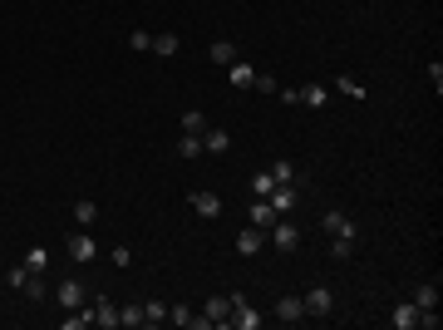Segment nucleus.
Wrapping results in <instances>:
<instances>
[{
  "mask_svg": "<svg viewBox=\"0 0 443 330\" xmlns=\"http://www.w3.org/2000/svg\"><path fill=\"white\" fill-rule=\"evenodd\" d=\"M266 202H271V207H276V217H286V212H291V207H296V202H301V183H276V188H271V197H266Z\"/></svg>",
  "mask_w": 443,
  "mask_h": 330,
  "instance_id": "nucleus-3",
  "label": "nucleus"
},
{
  "mask_svg": "<svg viewBox=\"0 0 443 330\" xmlns=\"http://www.w3.org/2000/svg\"><path fill=\"white\" fill-rule=\"evenodd\" d=\"M84 325H94V315H89L84 306H74V311L65 315V330H84Z\"/></svg>",
  "mask_w": 443,
  "mask_h": 330,
  "instance_id": "nucleus-28",
  "label": "nucleus"
},
{
  "mask_svg": "<svg viewBox=\"0 0 443 330\" xmlns=\"http://www.w3.org/2000/svg\"><path fill=\"white\" fill-rule=\"evenodd\" d=\"M320 227H325L330 237H355V222H350L345 212H325V217H320Z\"/></svg>",
  "mask_w": 443,
  "mask_h": 330,
  "instance_id": "nucleus-11",
  "label": "nucleus"
},
{
  "mask_svg": "<svg viewBox=\"0 0 443 330\" xmlns=\"http://www.w3.org/2000/svg\"><path fill=\"white\" fill-rule=\"evenodd\" d=\"M414 306H419V311H433V306H438V281H424V286L414 291Z\"/></svg>",
  "mask_w": 443,
  "mask_h": 330,
  "instance_id": "nucleus-21",
  "label": "nucleus"
},
{
  "mask_svg": "<svg viewBox=\"0 0 443 330\" xmlns=\"http://www.w3.org/2000/svg\"><path fill=\"white\" fill-rule=\"evenodd\" d=\"M227 79H232V89H251V84H256V65L232 60V65H227Z\"/></svg>",
  "mask_w": 443,
  "mask_h": 330,
  "instance_id": "nucleus-8",
  "label": "nucleus"
},
{
  "mask_svg": "<svg viewBox=\"0 0 443 330\" xmlns=\"http://www.w3.org/2000/svg\"><path fill=\"white\" fill-rule=\"evenodd\" d=\"M301 94V104H310V108H325L330 104V89L325 84H306V89H296Z\"/></svg>",
  "mask_w": 443,
  "mask_h": 330,
  "instance_id": "nucleus-18",
  "label": "nucleus"
},
{
  "mask_svg": "<svg viewBox=\"0 0 443 330\" xmlns=\"http://www.w3.org/2000/svg\"><path fill=\"white\" fill-rule=\"evenodd\" d=\"M428 79H433V94H438V89H443V65H438V60L428 65Z\"/></svg>",
  "mask_w": 443,
  "mask_h": 330,
  "instance_id": "nucleus-38",
  "label": "nucleus"
},
{
  "mask_svg": "<svg viewBox=\"0 0 443 330\" xmlns=\"http://www.w3.org/2000/svg\"><path fill=\"white\" fill-rule=\"evenodd\" d=\"M227 315H232V296H207V306H202L207 325H227Z\"/></svg>",
  "mask_w": 443,
  "mask_h": 330,
  "instance_id": "nucleus-6",
  "label": "nucleus"
},
{
  "mask_svg": "<svg viewBox=\"0 0 443 330\" xmlns=\"http://www.w3.org/2000/svg\"><path fill=\"white\" fill-rule=\"evenodd\" d=\"M207 129V119L197 114V108H187V114H183V133H202Z\"/></svg>",
  "mask_w": 443,
  "mask_h": 330,
  "instance_id": "nucleus-31",
  "label": "nucleus"
},
{
  "mask_svg": "<svg viewBox=\"0 0 443 330\" xmlns=\"http://www.w3.org/2000/svg\"><path fill=\"white\" fill-rule=\"evenodd\" d=\"M271 188H276L271 173H256V178H251V192H256V197H271Z\"/></svg>",
  "mask_w": 443,
  "mask_h": 330,
  "instance_id": "nucleus-32",
  "label": "nucleus"
},
{
  "mask_svg": "<svg viewBox=\"0 0 443 330\" xmlns=\"http://www.w3.org/2000/svg\"><path fill=\"white\" fill-rule=\"evenodd\" d=\"M128 44H133V49H153V35H148V30H133Z\"/></svg>",
  "mask_w": 443,
  "mask_h": 330,
  "instance_id": "nucleus-35",
  "label": "nucleus"
},
{
  "mask_svg": "<svg viewBox=\"0 0 443 330\" xmlns=\"http://www.w3.org/2000/svg\"><path fill=\"white\" fill-rule=\"evenodd\" d=\"M30 301H44V281H40V271H30V277H25V286H20Z\"/></svg>",
  "mask_w": 443,
  "mask_h": 330,
  "instance_id": "nucleus-29",
  "label": "nucleus"
},
{
  "mask_svg": "<svg viewBox=\"0 0 443 330\" xmlns=\"http://www.w3.org/2000/svg\"><path fill=\"white\" fill-rule=\"evenodd\" d=\"M25 277H30V266H25V261H20V266H10V271H6V281H10V286H15V291H20V286H25Z\"/></svg>",
  "mask_w": 443,
  "mask_h": 330,
  "instance_id": "nucleus-33",
  "label": "nucleus"
},
{
  "mask_svg": "<svg viewBox=\"0 0 443 330\" xmlns=\"http://www.w3.org/2000/svg\"><path fill=\"white\" fill-rule=\"evenodd\" d=\"M271 222H276V207H271L266 197H256V202H251V227H261V232H271Z\"/></svg>",
  "mask_w": 443,
  "mask_h": 330,
  "instance_id": "nucleus-17",
  "label": "nucleus"
},
{
  "mask_svg": "<svg viewBox=\"0 0 443 330\" xmlns=\"http://www.w3.org/2000/svg\"><path fill=\"white\" fill-rule=\"evenodd\" d=\"M227 148H232V133L227 129H212V124L202 129V153H227Z\"/></svg>",
  "mask_w": 443,
  "mask_h": 330,
  "instance_id": "nucleus-10",
  "label": "nucleus"
},
{
  "mask_svg": "<svg viewBox=\"0 0 443 330\" xmlns=\"http://www.w3.org/2000/svg\"><path fill=\"white\" fill-rule=\"evenodd\" d=\"M178 158H202V133H183L178 138Z\"/></svg>",
  "mask_w": 443,
  "mask_h": 330,
  "instance_id": "nucleus-23",
  "label": "nucleus"
},
{
  "mask_svg": "<svg viewBox=\"0 0 443 330\" xmlns=\"http://www.w3.org/2000/svg\"><path fill=\"white\" fill-rule=\"evenodd\" d=\"M276 320H281V325H296V320H306V306H301V296H281V301H276Z\"/></svg>",
  "mask_w": 443,
  "mask_h": 330,
  "instance_id": "nucleus-7",
  "label": "nucleus"
},
{
  "mask_svg": "<svg viewBox=\"0 0 443 330\" xmlns=\"http://www.w3.org/2000/svg\"><path fill=\"white\" fill-rule=\"evenodd\" d=\"M74 222L79 227H94L99 222V202L94 197H74Z\"/></svg>",
  "mask_w": 443,
  "mask_h": 330,
  "instance_id": "nucleus-16",
  "label": "nucleus"
},
{
  "mask_svg": "<svg viewBox=\"0 0 443 330\" xmlns=\"http://www.w3.org/2000/svg\"><path fill=\"white\" fill-rule=\"evenodd\" d=\"M419 330H438V306L433 311H419Z\"/></svg>",
  "mask_w": 443,
  "mask_h": 330,
  "instance_id": "nucleus-36",
  "label": "nucleus"
},
{
  "mask_svg": "<svg viewBox=\"0 0 443 330\" xmlns=\"http://www.w3.org/2000/svg\"><path fill=\"white\" fill-rule=\"evenodd\" d=\"M168 320V306L162 301H143V325H162Z\"/></svg>",
  "mask_w": 443,
  "mask_h": 330,
  "instance_id": "nucleus-24",
  "label": "nucleus"
},
{
  "mask_svg": "<svg viewBox=\"0 0 443 330\" xmlns=\"http://www.w3.org/2000/svg\"><path fill=\"white\" fill-rule=\"evenodd\" d=\"M271 178H276V183H301V178H296V163H291V158H276Z\"/></svg>",
  "mask_w": 443,
  "mask_h": 330,
  "instance_id": "nucleus-25",
  "label": "nucleus"
},
{
  "mask_svg": "<svg viewBox=\"0 0 443 330\" xmlns=\"http://www.w3.org/2000/svg\"><path fill=\"white\" fill-rule=\"evenodd\" d=\"M266 247V232L261 227H246V232H237V256H256Z\"/></svg>",
  "mask_w": 443,
  "mask_h": 330,
  "instance_id": "nucleus-9",
  "label": "nucleus"
},
{
  "mask_svg": "<svg viewBox=\"0 0 443 330\" xmlns=\"http://www.w3.org/2000/svg\"><path fill=\"white\" fill-rule=\"evenodd\" d=\"M54 301H60L65 311H74V306H84V301H89V291L69 277V281H60V286H54Z\"/></svg>",
  "mask_w": 443,
  "mask_h": 330,
  "instance_id": "nucleus-5",
  "label": "nucleus"
},
{
  "mask_svg": "<svg viewBox=\"0 0 443 330\" xmlns=\"http://www.w3.org/2000/svg\"><path fill=\"white\" fill-rule=\"evenodd\" d=\"M178 49H183L178 35H153V54H158V60H168V54H178Z\"/></svg>",
  "mask_w": 443,
  "mask_h": 330,
  "instance_id": "nucleus-20",
  "label": "nucleus"
},
{
  "mask_svg": "<svg viewBox=\"0 0 443 330\" xmlns=\"http://www.w3.org/2000/svg\"><path fill=\"white\" fill-rule=\"evenodd\" d=\"M25 266H30V271H44V266H49V251H44V247H30V251H25Z\"/></svg>",
  "mask_w": 443,
  "mask_h": 330,
  "instance_id": "nucleus-30",
  "label": "nucleus"
},
{
  "mask_svg": "<svg viewBox=\"0 0 443 330\" xmlns=\"http://www.w3.org/2000/svg\"><path fill=\"white\" fill-rule=\"evenodd\" d=\"M301 306H306V315H330V311H335V291H330V286H310L306 296H301Z\"/></svg>",
  "mask_w": 443,
  "mask_h": 330,
  "instance_id": "nucleus-2",
  "label": "nucleus"
},
{
  "mask_svg": "<svg viewBox=\"0 0 443 330\" xmlns=\"http://www.w3.org/2000/svg\"><path fill=\"white\" fill-rule=\"evenodd\" d=\"M207 54H212L217 65H232V60H237V44H232V40H212V44H207Z\"/></svg>",
  "mask_w": 443,
  "mask_h": 330,
  "instance_id": "nucleus-19",
  "label": "nucleus"
},
{
  "mask_svg": "<svg viewBox=\"0 0 443 330\" xmlns=\"http://www.w3.org/2000/svg\"><path fill=\"white\" fill-rule=\"evenodd\" d=\"M168 320H173V325H183V330H197V325H207V320H202L192 306H168Z\"/></svg>",
  "mask_w": 443,
  "mask_h": 330,
  "instance_id": "nucleus-15",
  "label": "nucleus"
},
{
  "mask_svg": "<svg viewBox=\"0 0 443 330\" xmlns=\"http://www.w3.org/2000/svg\"><path fill=\"white\" fill-rule=\"evenodd\" d=\"M119 325L138 330V325H143V306H119Z\"/></svg>",
  "mask_w": 443,
  "mask_h": 330,
  "instance_id": "nucleus-27",
  "label": "nucleus"
},
{
  "mask_svg": "<svg viewBox=\"0 0 443 330\" xmlns=\"http://www.w3.org/2000/svg\"><path fill=\"white\" fill-rule=\"evenodd\" d=\"M266 242H271L276 251H296V247H301V227H296V222H286V217H276L271 232H266Z\"/></svg>",
  "mask_w": 443,
  "mask_h": 330,
  "instance_id": "nucleus-1",
  "label": "nucleus"
},
{
  "mask_svg": "<svg viewBox=\"0 0 443 330\" xmlns=\"http://www.w3.org/2000/svg\"><path fill=\"white\" fill-rule=\"evenodd\" d=\"M108 256H114V266H119V271H124V266H133V251H128V247H114Z\"/></svg>",
  "mask_w": 443,
  "mask_h": 330,
  "instance_id": "nucleus-34",
  "label": "nucleus"
},
{
  "mask_svg": "<svg viewBox=\"0 0 443 330\" xmlns=\"http://www.w3.org/2000/svg\"><path fill=\"white\" fill-rule=\"evenodd\" d=\"M65 251H69L74 261H94V256H99V242L79 227V232H69V237H65Z\"/></svg>",
  "mask_w": 443,
  "mask_h": 330,
  "instance_id": "nucleus-4",
  "label": "nucleus"
},
{
  "mask_svg": "<svg viewBox=\"0 0 443 330\" xmlns=\"http://www.w3.org/2000/svg\"><path fill=\"white\" fill-rule=\"evenodd\" d=\"M390 325H394V330H414V325H419V306H414V301H399L394 315H390Z\"/></svg>",
  "mask_w": 443,
  "mask_h": 330,
  "instance_id": "nucleus-13",
  "label": "nucleus"
},
{
  "mask_svg": "<svg viewBox=\"0 0 443 330\" xmlns=\"http://www.w3.org/2000/svg\"><path fill=\"white\" fill-rule=\"evenodd\" d=\"M330 256H335V261H350V256H355V237H335V242H330Z\"/></svg>",
  "mask_w": 443,
  "mask_h": 330,
  "instance_id": "nucleus-26",
  "label": "nucleus"
},
{
  "mask_svg": "<svg viewBox=\"0 0 443 330\" xmlns=\"http://www.w3.org/2000/svg\"><path fill=\"white\" fill-rule=\"evenodd\" d=\"M187 202L197 207V217H207V222H212V217H222V197H217V192H192Z\"/></svg>",
  "mask_w": 443,
  "mask_h": 330,
  "instance_id": "nucleus-12",
  "label": "nucleus"
},
{
  "mask_svg": "<svg viewBox=\"0 0 443 330\" xmlns=\"http://www.w3.org/2000/svg\"><path fill=\"white\" fill-rule=\"evenodd\" d=\"M335 94H345V99H365V84H360L355 74H340V79H335Z\"/></svg>",
  "mask_w": 443,
  "mask_h": 330,
  "instance_id": "nucleus-22",
  "label": "nucleus"
},
{
  "mask_svg": "<svg viewBox=\"0 0 443 330\" xmlns=\"http://www.w3.org/2000/svg\"><path fill=\"white\" fill-rule=\"evenodd\" d=\"M94 325H103V330H119V306L114 301H94Z\"/></svg>",
  "mask_w": 443,
  "mask_h": 330,
  "instance_id": "nucleus-14",
  "label": "nucleus"
},
{
  "mask_svg": "<svg viewBox=\"0 0 443 330\" xmlns=\"http://www.w3.org/2000/svg\"><path fill=\"white\" fill-rule=\"evenodd\" d=\"M251 89H261V94H276V79H271V74H261V69H256V84H251Z\"/></svg>",
  "mask_w": 443,
  "mask_h": 330,
  "instance_id": "nucleus-37",
  "label": "nucleus"
}]
</instances>
